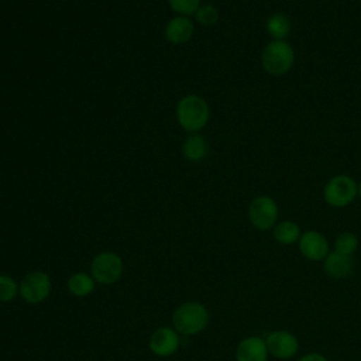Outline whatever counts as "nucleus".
<instances>
[{
	"label": "nucleus",
	"mask_w": 361,
	"mask_h": 361,
	"mask_svg": "<svg viewBox=\"0 0 361 361\" xmlns=\"http://www.w3.org/2000/svg\"><path fill=\"white\" fill-rule=\"evenodd\" d=\"M209 310L199 302H185L172 314V327L183 336H195L203 331L209 323Z\"/></svg>",
	"instance_id": "obj_1"
},
{
	"label": "nucleus",
	"mask_w": 361,
	"mask_h": 361,
	"mask_svg": "<svg viewBox=\"0 0 361 361\" xmlns=\"http://www.w3.org/2000/svg\"><path fill=\"white\" fill-rule=\"evenodd\" d=\"M176 117L186 131H197L203 128L209 120V106L199 96H185L178 103Z\"/></svg>",
	"instance_id": "obj_2"
},
{
	"label": "nucleus",
	"mask_w": 361,
	"mask_h": 361,
	"mask_svg": "<svg viewBox=\"0 0 361 361\" xmlns=\"http://www.w3.org/2000/svg\"><path fill=\"white\" fill-rule=\"evenodd\" d=\"M261 62L264 69L274 76L286 73L295 62V51L286 41H271L262 51Z\"/></svg>",
	"instance_id": "obj_3"
},
{
	"label": "nucleus",
	"mask_w": 361,
	"mask_h": 361,
	"mask_svg": "<svg viewBox=\"0 0 361 361\" xmlns=\"http://www.w3.org/2000/svg\"><path fill=\"white\" fill-rule=\"evenodd\" d=\"M52 282L47 272L31 271L18 283V295L28 305H39L51 295Z\"/></svg>",
	"instance_id": "obj_4"
},
{
	"label": "nucleus",
	"mask_w": 361,
	"mask_h": 361,
	"mask_svg": "<svg viewBox=\"0 0 361 361\" xmlns=\"http://www.w3.org/2000/svg\"><path fill=\"white\" fill-rule=\"evenodd\" d=\"M124 271L121 258L111 251L99 252L90 262V275L99 285L116 283Z\"/></svg>",
	"instance_id": "obj_5"
},
{
	"label": "nucleus",
	"mask_w": 361,
	"mask_h": 361,
	"mask_svg": "<svg viewBox=\"0 0 361 361\" xmlns=\"http://www.w3.org/2000/svg\"><path fill=\"white\" fill-rule=\"evenodd\" d=\"M358 193V185L347 175H337L331 178L324 186V200L333 207H344L350 204Z\"/></svg>",
	"instance_id": "obj_6"
},
{
	"label": "nucleus",
	"mask_w": 361,
	"mask_h": 361,
	"mask_svg": "<svg viewBox=\"0 0 361 361\" xmlns=\"http://www.w3.org/2000/svg\"><path fill=\"white\" fill-rule=\"evenodd\" d=\"M248 217L257 230H269L278 219V206L269 196H258L248 207Z\"/></svg>",
	"instance_id": "obj_7"
},
{
	"label": "nucleus",
	"mask_w": 361,
	"mask_h": 361,
	"mask_svg": "<svg viewBox=\"0 0 361 361\" xmlns=\"http://www.w3.org/2000/svg\"><path fill=\"white\" fill-rule=\"evenodd\" d=\"M180 344L179 333L173 327H158L152 331L148 340L149 350L157 357H169L173 355Z\"/></svg>",
	"instance_id": "obj_8"
},
{
	"label": "nucleus",
	"mask_w": 361,
	"mask_h": 361,
	"mask_svg": "<svg viewBox=\"0 0 361 361\" xmlns=\"http://www.w3.org/2000/svg\"><path fill=\"white\" fill-rule=\"evenodd\" d=\"M268 353L276 358L288 360L292 358L299 348V343L295 334L286 330H275L265 338Z\"/></svg>",
	"instance_id": "obj_9"
},
{
	"label": "nucleus",
	"mask_w": 361,
	"mask_h": 361,
	"mask_svg": "<svg viewBox=\"0 0 361 361\" xmlns=\"http://www.w3.org/2000/svg\"><path fill=\"white\" fill-rule=\"evenodd\" d=\"M298 243L300 254L309 261H323L329 255V243L319 231H305Z\"/></svg>",
	"instance_id": "obj_10"
},
{
	"label": "nucleus",
	"mask_w": 361,
	"mask_h": 361,
	"mask_svg": "<svg viewBox=\"0 0 361 361\" xmlns=\"http://www.w3.org/2000/svg\"><path fill=\"white\" fill-rule=\"evenodd\" d=\"M268 347L264 338L250 336L243 338L235 348V361H267Z\"/></svg>",
	"instance_id": "obj_11"
},
{
	"label": "nucleus",
	"mask_w": 361,
	"mask_h": 361,
	"mask_svg": "<svg viewBox=\"0 0 361 361\" xmlns=\"http://www.w3.org/2000/svg\"><path fill=\"white\" fill-rule=\"evenodd\" d=\"M323 262L326 272L333 278H345L354 271V261L351 255H344L333 251L329 252Z\"/></svg>",
	"instance_id": "obj_12"
},
{
	"label": "nucleus",
	"mask_w": 361,
	"mask_h": 361,
	"mask_svg": "<svg viewBox=\"0 0 361 361\" xmlns=\"http://www.w3.org/2000/svg\"><path fill=\"white\" fill-rule=\"evenodd\" d=\"M193 24L188 17H175L165 27V37L172 44H183L190 39Z\"/></svg>",
	"instance_id": "obj_13"
},
{
	"label": "nucleus",
	"mask_w": 361,
	"mask_h": 361,
	"mask_svg": "<svg viewBox=\"0 0 361 361\" xmlns=\"http://www.w3.org/2000/svg\"><path fill=\"white\" fill-rule=\"evenodd\" d=\"M94 285L96 282L92 278V275L86 272H75L68 278V282H66L69 293L78 298H85L90 295L94 289Z\"/></svg>",
	"instance_id": "obj_14"
},
{
	"label": "nucleus",
	"mask_w": 361,
	"mask_h": 361,
	"mask_svg": "<svg viewBox=\"0 0 361 361\" xmlns=\"http://www.w3.org/2000/svg\"><path fill=\"white\" fill-rule=\"evenodd\" d=\"M267 31L274 39L283 41L290 32V20L282 13L272 14L267 20Z\"/></svg>",
	"instance_id": "obj_15"
},
{
	"label": "nucleus",
	"mask_w": 361,
	"mask_h": 361,
	"mask_svg": "<svg viewBox=\"0 0 361 361\" xmlns=\"http://www.w3.org/2000/svg\"><path fill=\"white\" fill-rule=\"evenodd\" d=\"M300 235L302 234H300L299 226L293 221H289V220L281 221L274 228L275 240L281 244H285V245H289V244H293V243L299 241Z\"/></svg>",
	"instance_id": "obj_16"
},
{
	"label": "nucleus",
	"mask_w": 361,
	"mask_h": 361,
	"mask_svg": "<svg viewBox=\"0 0 361 361\" xmlns=\"http://www.w3.org/2000/svg\"><path fill=\"white\" fill-rule=\"evenodd\" d=\"M183 152L186 158H189L190 161H200L207 152V145L204 138L199 134L188 137L183 144Z\"/></svg>",
	"instance_id": "obj_17"
},
{
	"label": "nucleus",
	"mask_w": 361,
	"mask_h": 361,
	"mask_svg": "<svg viewBox=\"0 0 361 361\" xmlns=\"http://www.w3.org/2000/svg\"><path fill=\"white\" fill-rule=\"evenodd\" d=\"M358 247V238L354 233L344 231L334 240V251L344 255H353Z\"/></svg>",
	"instance_id": "obj_18"
},
{
	"label": "nucleus",
	"mask_w": 361,
	"mask_h": 361,
	"mask_svg": "<svg viewBox=\"0 0 361 361\" xmlns=\"http://www.w3.org/2000/svg\"><path fill=\"white\" fill-rule=\"evenodd\" d=\"M18 295V283L10 275H0V302H11Z\"/></svg>",
	"instance_id": "obj_19"
},
{
	"label": "nucleus",
	"mask_w": 361,
	"mask_h": 361,
	"mask_svg": "<svg viewBox=\"0 0 361 361\" xmlns=\"http://www.w3.org/2000/svg\"><path fill=\"white\" fill-rule=\"evenodd\" d=\"M196 18L203 25H212V24H214L217 21L219 13H217V10L213 6L206 4V6H200L196 10Z\"/></svg>",
	"instance_id": "obj_20"
},
{
	"label": "nucleus",
	"mask_w": 361,
	"mask_h": 361,
	"mask_svg": "<svg viewBox=\"0 0 361 361\" xmlns=\"http://www.w3.org/2000/svg\"><path fill=\"white\" fill-rule=\"evenodd\" d=\"M199 1L200 0H169V4L175 11L180 14H192L196 13V10L200 7Z\"/></svg>",
	"instance_id": "obj_21"
},
{
	"label": "nucleus",
	"mask_w": 361,
	"mask_h": 361,
	"mask_svg": "<svg viewBox=\"0 0 361 361\" xmlns=\"http://www.w3.org/2000/svg\"><path fill=\"white\" fill-rule=\"evenodd\" d=\"M299 361H327V358L319 353H309V354L303 355Z\"/></svg>",
	"instance_id": "obj_22"
},
{
	"label": "nucleus",
	"mask_w": 361,
	"mask_h": 361,
	"mask_svg": "<svg viewBox=\"0 0 361 361\" xmlns=\"http://www.w3.org/2000/svg\"><path fill=\"white\" fill-rule=\"evenodd\" d=\"M358 195H360V196H361V183H360V185H358Z\"/></svg>",
	"instance_id": "obj_23"
}]
</instances>
